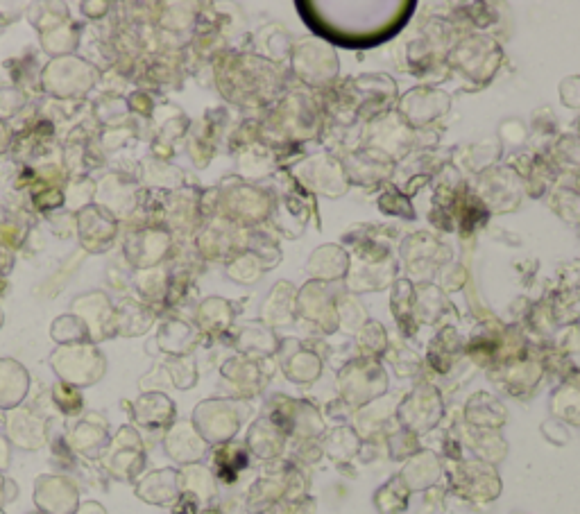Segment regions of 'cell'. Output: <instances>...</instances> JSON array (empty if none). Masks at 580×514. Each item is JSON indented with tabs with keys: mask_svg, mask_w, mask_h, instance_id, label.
I'll list each match as a JSON object with an SVG mask.
<instances>
[{
	"mask_svg": "<svg viewBox=\"0 0 580 514\" xmlns=\"http://www.w3.org/2000/svg\"><path fill=\"white\" fill-rule=\"evenodd\" d=\"M456 492L467 501L490 503L501 494V481L490 462H460L454 476Z\"/></svg>",
	"mask_w": 580,
	"mask_h": 514,
	"instance_id": "1",
	"label": "cell"
},
{
	"mask_svg": "<svg viewBox=\"0 0 580 514\" xmlns=\"http://www.w3.org/2000/svg\"><path fill=\"white\" fill-rule=\"evenodd\" d=\"M442 417V399L431 385H417L411 392V397L399 406V419L406 431L411 433H426L440 422Z\"/></svg>",
	"mask_w": 580,
	"mask_h": 514,
	"instance_id": "2",
	"label": "cell"
},
{
	"mask_svg": "<svg viewBox=\"0 0 580 514\" xmlns=\"http://www.w3.org/2000/svg\"><path fill=\"white\" fill-rule=\"evenodd\" d=\"M386 390V374L379 365L356 363L340 374V392L349 406H363Z\"/></svg>",
	"mask_w": 580,
	"mask_h": 514,
	"instance_id": "3",
	"label": "cell"
},
{
	"mask_svg": "<svg viewBox=\"0 0 580 514\" xmlns=\"http://www.w3.org/2000/svg\"><path fill=\"white\" fill-rule=\"evenodd\" d=\"M440 474H442L440 460L429 451H420L417 456L408 460V465L402 471V481L411 492H420L438 483Z\"/></svg>",
	"mask_w": 580,
	"mask_h": 514,
	"instance_id": "4",
	"label": "cell"
},
{
	"mask_svg": "<svg viewBox=\"0 0 580 514\" xmlns=\"http://www.w3.org/2000/svg\"><path fill=\"white\" fill-rule=\"evenodd\" d=\"M465 417L469 426L483 428V431H494V428H499L503 424V419H506V410H503L499 401L492 399L490 394H476V397L469 399Z\"/></svg>",
	"mask_w": 580,
	"mask_h": 514,
	"instance_id": "5",
	"label": "cell"
},
{
	"mask_svg": "<svg viewBox=\"0 0 580 514\" xmlns=\"http://www.w3.org/2000/svg\"><path fill=\"white\" fill-rule=\"evenodd\" d=\"M551 408L560 419L580 426V372L571 376V379L553 394Z\"/></svg>",
	"mask_w": 580,
	"mask_h": 514,
	"instance_id": "6",
	"label": "cell"
},
{
	"mask_svg": "<svg viewBox=\"0 0 580 514\" xmlns=\"http://www.w3.org/2000/svg\"><path fill=\"white\" fill-rule=\"evenodd\" d=\"M408 499H411V490L402 481V476H395L374 496V505H377L379 514H399L406 510Z\"/></svg>",
	"mask_w": 580,
	"mask_h": 514,
	"instance_id": "7",
	"label": "cell"
},
{
	"mask_svg": "<svg viewBox=\"0 0 580 514\" xmlns=\"http://www.w3.org/2000/svg\"><path fill=\"white\" fill-rule=\"evenodd\" d=\"M250 447L259 453L261 458H275L284 447V431L272 422H261L254 426Z\"/></svg>",
	"mask_w": 580,
	"mask_h": 514,
	"instance_id": "8",
	"label": "cell"
},
{
	"mask_svg": "<svg viewBox=\"0 0 580 514\" xmlns=\"http://www.w3.org/2000/svg\"><path fill=\"white\" fill-rule=\"evenodd\" d=\"M329 451V456L331 458H338V460H347V458H352L354 453L358 451V438H356V433L354 431H349V428H338V431H334L327 438V444H324Z\"/></svg>",
	"mask_w": 580,
	"mask_h": 514,
	"instance_id": "9",
	"label": "cell"
}]
</instances>
